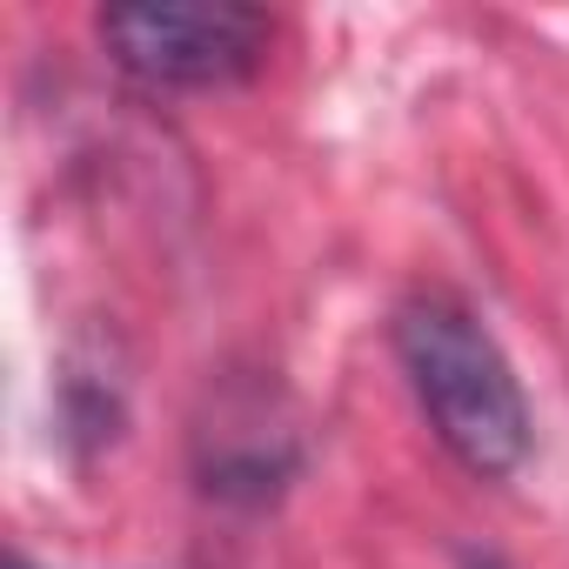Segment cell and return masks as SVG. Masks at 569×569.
I'll return each mask as SVG.
<instances>
[{
    "label": "cell",
    "instance_id": "1",
    "mask_svg": "<svg viewBox=\"0 0 569 569\" xmlns=\"http://www.w3.org/2000/svg\"><path fill=\"white\" fill-rule=\"evenodd\" d=\"M396 356L409 369V389L436 429V442L482 482H502L529 462V402L502 356V342L462 309L456 296L429 289L396 309Z\"/></svg>",
    "mask_w": 569,
    "mask_h": 569
},
{
    "label": "cell",
    "instance_id": "2",
    "mask_svg": "<svg viewBox=\"0 0 569 569\" xmlns=\"http://www.w3.org/2000/svg\"><path fill=\"white\" fill-rule=\"evenodd\" d=\"M101 41L141 88H234L268 54V14L241 0H134L101 14Z\"/></svg>",
    "mask_w": 569,
    "mask_h": 569
},
{
    "label": "cell",
    "instance_id": "3",
    "mask_svg": "<svg viewBox=\"0 0 569 569\" xmlns=\"http://www.w3.org/2000/svg\"><path fill=\"white\" fill-rule=\"evenodd\" d=\"M296 469H302L296 436L281 422H268L261 409L254 416H221V429H201V489L214 502L261 509L296 482Z\"/></svg>",
    "mask_w": 569,
    "mask_h": 569
},
{
    "label": "cell",
    "instance_id": "4",
    "mask_svg": "<svg viewBox=\"0 0 569 569\" xmlns=\"http://www.w3.org/2000/svg\"><path fill=\"white\" fill-rule=\"evenodd\" d=\"M8 569H34V562H28V556H8Z\"/></svg>",
    "mask_w": 569,
    "mask_h": 569
}]
</instances>
